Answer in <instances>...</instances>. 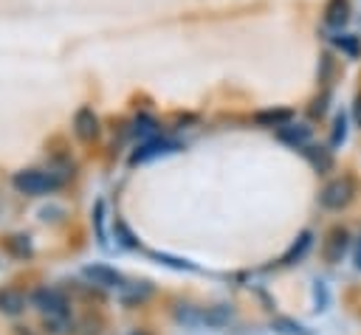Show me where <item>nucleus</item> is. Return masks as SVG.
Segmentation results:
<instances>
[{
  "label": "nucleus",
  "instance_id": "6e6552de",
  "mask_svg": "<svg viewBox=\"0 0 361 335\" xmlns=\"http://www.w3.org/2000/svg\"><path fill=\"white\" fill-rule=\"evenodd\" d=\"M347 245H350V234H347V228H333V231L327 234L324 245H322V256H324L330 265H336V262H341Z\"/></svg>",
  "mask_w": 361,
  "mask_h": 335
},
{
  "label": "nucleus",
  "instance_id": "f8f14e48",
  "mask_svg": "<svg viewBox=\"0 0 361 335\" xmlns=\"http://www.w3.org/2000/svg\"><path fill=\"white\" fill-rule=\"evenodd\" d=\"M23 307H25V296L20 290H14V287L0 290V312L17 315V312H23Z\"/></svg>",
  "mask_w": 361,
  "mask_h": 335
},
{
  "label": "nucleus",
  "instance_id": "9b49d317",
  "mask_svg": "<svg viewBox=\"0 0 361 335\" xmlns=\"http://www.w3.org/2000/svg\"><path fill=\"white\" fill-rule=\"evenodd\" d=\"M288 121H293V110H288V107H282V110H259L254 115V124H259L265 129H279Z\"/></svg>",
  "mask_w": 361,
  "mask_h": 335
},
{
  "label": "nucleus",
  "instance_id": "f03ea898",
  "mask_svg": "<svg viewBox=\"0 0 361 335\" xmlns=\"http://www.w3.org/2000/svg\"><path fill=\"white\" fill-rule=\"evenodd\" d=\"M34 304H37V310L42 312L45 324L54 332H65V327H68V301H65L62 293L48 290V287L45 290H37L34 293Z\"/></svg>",
  "mask_w": 361,
  "mask_h": 335
},
{
  "label": "nucleus",
  "instance_id": "4468645a",
  "mask_svg": "<svg viewBox=\"0 0 361 335\" xmlns=\"http://www.w3.org/2000/svg\"><path fill=\"white\" fill-rule=\"evenodd\" d=\"M310 245H313V234H310V231H302V234H299V239L288 248V253H285L279 262H282V265H293V262H299V259L307 253V248H310Z\"/></svg>",
  "mask_w": 361,
  "mask_h": 335
},
{
  "label": "nucleus",
  "instance_id": "2eb2a0df",
  "mask_svg": "<svg viewBox=\"0 0 361 335\" xmlns=\"http://www.w3.org/2000/svg\"><path fill=\"white\" fill-rule=\"evenodd\" d=\"M135 135H141V141H147V138H155V135H161V132H158V121H155L152 115L141 113V115L135 118Z\"/></svg>",
  "mask_w": 361,
  "mask_h": 335
},
{
  "label": "nucleus",
  "instance_id": "aec40b11",
  "mask_svg": "<svg viewBox=\"0 0 361 335\" xmlns=\"http://www.w3.org/2000/svg\"><path fill=\"white\" fill-rule=\"evenodd\" d=\"M353 115H355V124L361 127V93H358L355 101H353Z\"/></svg>",
  "mask_w": 361,
  "mask_h": 335
},
{
  "label": "nucleus",
  "instance_id": "4be33fe9",
  "mask_svg": "<svg viewBox=\"0 0 361 335\" xmlns=\"http://www.w3.org/2000/svg\"><path fill=\"white\" fill-rule=\"evenodd\" d=\"M135 335H144V332H135Z\"/></svg>",
  "mask_w": 361,
  "mask_h": 335
},
{
  "label": "nucleus",
  "instance_id": "0eeeda50",
  "mask_svg": "<svg viewBox=\"0 0 361 335\" xmlns=\"http://www.w3.org/2000/svg\"><path fill=\"white\" fill-rule=\"evenodd\" d=\"M99 115L90 110V107H79L76 110V115H73V132H76V138H82V141H93V138H99Z\"/></svg>",
  "mask_w": 361,
  "mask_h": 335
},
{
  "label": "nucleus",
  "instance_id": "423d86ee",
  "mask_svg": "<svg viewBox=\"0 0 361 335\" xmlns=\"http://www.w3.org/2000/svg\"><path fill=\"white\" fill-rule=\"evenodd\" d=\"M82 273H85L87 282H93V284H99V287H107V290L124 287V276H121L118 270L107 267V265H87Z\"/></svg>",
  "mask_w": 361,
  "mask_h": 335
},
{
  "label": "nucleus",
  "instance_id": "6ab92c4d",
  "mask_svg": "<svg viewBox=\"0 0 361 335\" xmlns=\"http://www.w3.org/2000/svg\"><path fill=\"white\" fill-rule=\"evenodd\" d=\"M116 234L121 236V245H127V248H138V239L130 234V228H127L121 220H116Z\"/></svg>",
  "mask_w": 361,
  "mask_h": 335
},
{
  "label": "nucleus",
  "instance_id": "f3484780",
  "mask_svg": "<svg viewBox=\"0 0 361 335\" xmlns=\"http://www.w3.org/2000/svg\"><path fill=\"white\" fill-rule=\"evenodd\" d=\"M93 225H96V239H99V245H107V234H104V203H102V200L96 203Z\"/></svg>",
  "mask_w": 361,
  "mask_h": 335
},
{
  "label": "nucleus",
  "instance_id": "f257e3e1",
  "mask_svg": "<svg viewBox=\"0 0 361 335\" xmlns=\"http://www.w3.org/2000/svg\"><path fill=\"white\" fill-rule=\"evenodd\" d=\"M11 186L20 191V194H31V197H39V194H51L62 186V177L56 172H45V169H23V172H14L11 177Z\"/></svg>",
  "mask_w": 361,
  "mask_h": 335
},
{
  "label": "nucleus",
  "instance_id": "412c9836",
  "mask_svg": "<svg viewBox=\"0 0 361 335\" xmlns=\"http://www.w3.org/2000/svg\"><path fill=\"white\" fill-rule=\"evenodd\" d=\"M355 267L361 270V242H358V251H355Z\"/></svg>",
  "mask_w": 361,
  "mask_h": 335
},
{
  "label": "nucleus",
  "instance_id": "dca6fc26",
  "mask_svg": "<svg viewBox=\"0 0 361 335\" xmlns=\"http://www.w3.org/2000/svg\"><path fill=\"white\" fill-rule=\"evenodd\" d=\"M347 141V115L336 113L333 115V129H330V146H341Z\"/></svg>",
  "mask_w": 361,
  "mask_h": 335
},
{
  "label": "nucleus",
  "instance_id": "9d476101",
  "mask_svg": "<svg viewBox=\"0 0 361 335\" xmlns=\"http://www.w3.org/2000/svg\"><path fill=\"white\" fill-rule=\"evenodd\" d=\"M302 152H305V158L310 160V166H313L319 175H327V172L333 169V149L307 144V146H302Z\"/></svg>",
  "mask_w": 361,
  "mask_h": 335
},
{
  "label": "nucleus",
  "instance_id": "a211bd4d",
  "mask_svg": "<svg viewBox=\"0 0 361 335\" xmlns=\"http://www.w3.org/2000/svg\"><path fill=\"white\" fill-rule=\"evenodd\" d=\"M8 251H11L14 256H31V242H28V236H11V239H8Z\"/></svg>",
  "mask_w": 361,
  "mask_h": 335
},
{
  "label": "nucleus",
  "instance_id": "ddd939ff",
  "mask_svg": "<svg viewBox=\"0 0 361 335\" xmlns=\"http://www.w3.org/2000/svg\"><path fill=\"white\" fill-rule=\"evenodd\" d=\"M330 42H333V48H338L341 53H347L350 59H358L361 56V39L355 37V34H333L330 37Z\"/></svg>",
  "mask_w": 361,
  "mask_h": 335
},
{
  "label": "nucleus",
  "instance_id": "20e7f679",
  "mask_svg": "<svg viewBox=\"0 0 361 335\" xmlns=\"http://www.w3.org/2000/svg\"><path fill=\"white\" fill-rule=\"evenodd\" d=\"M178 149H180V144H178L175 138H166V135H155V138H147V141H141V144L133 149V155H130V163H133V166H138V163H147V160L164 158V155H169V152H178Z\"/></svg>",
  "mask_w": 361,
  "mask_h": 335
},
{
  "label": "nucleus",
  "instance_id": "1a4fd4ad",
  "mask_svg": "<svg viewBox=\"0 0 361 335\" xmlns=\"http://www.w3.org/2000/svg\"><path fill=\"white\" fill-rule=\"evenodd\" d=\"M322 14H324L322 20H324V25H327V28H336V31H341V28L350 23V17H353V8H350V0H327Z\"/></svg>",
  "mask_w": 361,
  "mask_h": 335
},
{
  "label": "nucleus",
  "instance_id": "7ed1b4c3",
  "mask_svg": "<svg viewBox=\"0 0 361 335\" xmlns=\"http://www.w3.org/2000/svg\"><path fill=\"white\" fill-rule=\"evenodd\" d=\"M353 197H355V180L347 177V175L330 180V183L319 191V203H322V208H327V211H341V208H347V206L353 203Z\"/></svg>",
  "mask_w": 361,
  "mask_h": 335
},
{
  "label": "nucleus",
  "instance_id": "39448f33",
  "mask_svg": "<svg viewBox=\"0 0 361 335\" xmlns=\"http://www.w3.org/2000/svg\"><path fill=\"white\" fill-rule=\"evenodd\" d=\"M276 138H279L282 144L293 146V149H302V146L310 144V138H313V127H307L305 121H288V124H282V127L276 129Z\"/></svg>",
  "mask_w": 361,
  "mask_h": 335
}]
</instances>
